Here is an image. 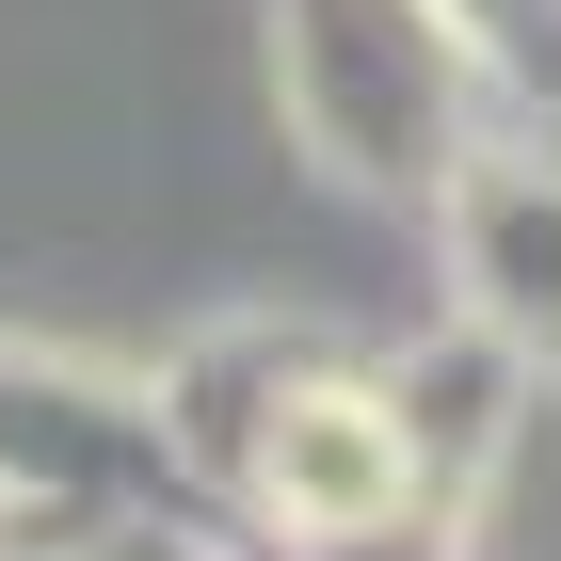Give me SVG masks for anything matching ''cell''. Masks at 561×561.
<instances>
[{"label": "cell", "instance_id": "1", "mask_svg": "<svg viewBox=\"0 0 561 561\" xmlns=\"http://www.w3.org/2000/svg\"><path fill=\"white\" fill-rule=\"evenodd\" d=\"M481 96L497 65L449 33V0H273V113L369 209H433L481 161Z\"/></svg>", "mask_w": 561, "mask_h": 561}, {"label": "cell", "instance_id": "2", "mask_svg": "<svg viewBox=\"0 0 561 561\" xmlns=\"http://www.w3.org/2000/svg\"><path fill=\"white\" fill-rule=\"evenodd\" d=\"M0 497H33V514H225L176 449L161 386H96L48 353H0Z\"/></svg>", "mask_w": 561, "mask_h": 561}, {"label": "cell", "instance_id": "3", "mask_svg": "<svg viewBox=\"0 0 561 561\" xmlns=\"http://www.w3.org/2000/svg\"><path fill=\"white\" fill-rule=\"evenodd\" d=\"M433 481H417V449H401V417H386V369H321V386L273 417V449L241 466V529H273V546H337V529H386V514H417Z\"/></svg>", "mask_w": 561, "mask_h": 561}, {"label": "cell", "instance_id": "4", "mask_svg": "<svg viewBox=\"0 0 561 561\" xmlns=\"http://www.w3.org/2000/svg\"><path fill=\"white\" fill-rule=\"evenodd\" d=\"M433 225H449V305H466L481 337H514L529 369L561 386V161L481 145V161L433 193Z\"/></svg>", "mask_w": 561, "mask_h": 561}, {"label": "cell", "instance_id": "5", "mask_svg": "<svg viewBox=\"0 0 561 561\" xmlns=\"http://www.w3.org/2000/svg\"><path fill=\"white\" fill-rule=\"evenodd\" d=\"M529 386H546V369H529L514 337H481L466 305H449L417 353H386V417H401V449H417L433 497H481V481H497V449H514Z\"/></svg>", "mask_w": 561, "mask_h": 561}, {"label": "cell", "instance_id": "6", "mask_svg": "<svg viewBox=\"0 0 561 561\" xmlns=\"http://www.w3.org/2000/svg\"><path fill=\"white\" fill-rule=\"evenodd\" d=\"M321 369H337V353L305 337V321H209V337L161 369V417H176V449H193V481H209L225 514H241V466L273 449V417H289Z\"/></svg>", "mask_w": 561, "mask_h": 561}, {"label": "cell", "instance_id": "7", "mask_svg": "<svg viewBox=\"0 0 561 561\" xmlns=\"http://www.w3.org/2000/svg\"><path fill=\"white\" fill-rule=\"evenodd\" d=\"M449 33L497 65V96H561V0H449Z\"/></svg>", "mask_w": 561, "mask_h": 561}, {"label": "cell", "instance_id": "8", "mask_svg": "<svg viewBox=\"0 0 561 561\" xmlns=\"http://www.w3.org/2000/svg\"><path fill=\"white\" fill-rule=\"evenodd\" d=\"M289 561H466V497H417V514L337 529V546H289Z\"/></svg>", "mask_w": 561, "mask_h": 561}]
</instances>
